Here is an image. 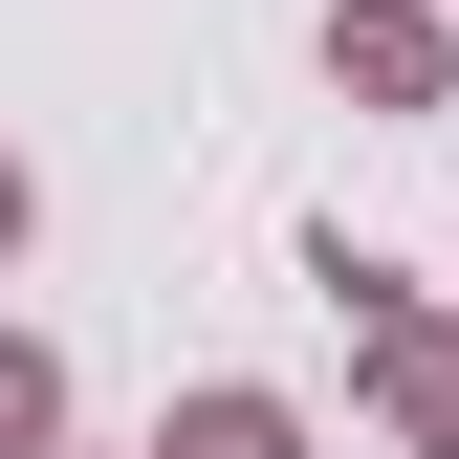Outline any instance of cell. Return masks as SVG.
I'll return each mask as SVG.
<instances>
[{"mask_svg": "<svg viewBox=\"0 0 459 459\" xmlns=\"http://www.w3.org/2000/svg\"><path fill=\"white\" fill-rule=\"evenodd\" d=\"M351 394H372L394 459H459V307H372L351 328Z\"/></svg>", "mask_w": 459, "mask_h": 459, "instance_id": "1", "label": "cell"}, {"mask_svg": "<svg viewBox=\"0 0 459 459\" xmlns=\"http://www.w3.org/2000/svg\"><path fill=\"white\" fill-rule=\"evenodd\" d=\"M328 88H351V109H437L459 88V22H437V0H328Z\"/></svg>", "mask_w": 459, "mask_h": 459, "instance_id": "2", "label": "cell"}, {"mask_svg": "<svg viewBox=\"0 0 459 459\" xmlns=\"http://www.w3.org/2000/svg\"><path fill=\"white\" fill-rule=\"evenodd\" d=\"M153 459H307V416H284L263 372H197L176 416H153Z\"/></svg>", "mask_w": 459, "mask_h": 459, "instance_id": "3", "label": "cell"}, {"mask_svg": "<svg viewBox=\"0 0 459 459\" xmlns=\"http://www.w3.org/2000/svg\"><path fill=\"white\" fill-rule=\"evenodd\" d=\"M0 459H66V351L44 328H0Z\"/></svg>", "mask_w": 459, "mask_h": 459, "instance_id": "4", "label": "cell"}, {"mask_svg": "<svg viewBox=\"0 0 459 459\" xmlns=\"http://www.w3.org/2000/svg\"><path fill=\"white\" fill-rule=\"evenodd\" d=\"M22 219H44V176H22V153H0V263H22Z\"/></svg>", "mask_w": 459, "mask_h": 459, "instance_id": "5", "label": "cell"}]
</instances>
